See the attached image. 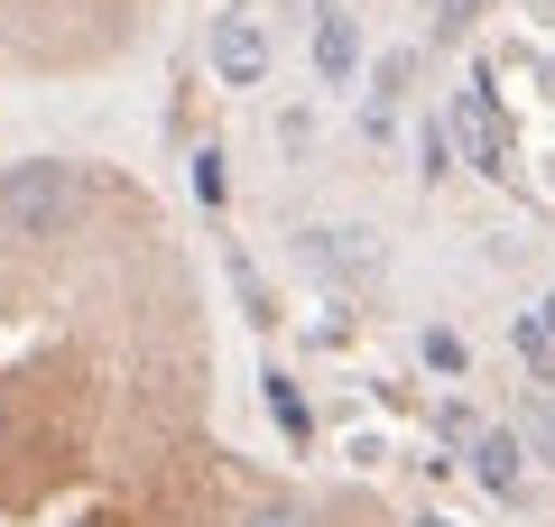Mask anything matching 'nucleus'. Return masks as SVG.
Returning a JSON list of instances; mask_svg holds the SVG:
<instances>
[{
	"mask_svg": "<svg viewBox=\"0 0 555 527\" xmlns=\"http://www.w3.org/2000/svg\"><path fill=\"white\" fill-rule=\"evenodd\" d=\"M214 56H222V75H232V83H250V75H259V38H250V28H241V20H222Z\"/></svg>",
	"mask_w": 555,
	"mask_h": 527,
	"instance_id": "nucleus-1",
	"label": "nucleus"
},
{
	"mask_svg": "<svg viewBox=\"0 0 555 527\" xmlns=\"http://www.w3.org/2000/svg\"><path fill=\"white\" fill-rule=\"evenodd\" d=\"M315 47H324V75H343V65H352V28H343V20H324Z\"/></svg>",
	"mask_w": 555,
	"mask_h": 527,
	"instance_id": "nucleus-4",
	"label": "nucleus"
},
{
	"mask_svg": "<svg viewBox=\"0 0 555 527\" xmlns=\"http://www.w3.org/2000/svg\"><path fill=\"white\" fill-rule=\"evenodd\" d=\"M481 481H491V490H518V435H481Z\"/></svg>",
	"mask_w": 555,
	"mask_h": 527,
	"instance_id": "nucleus-2",
	"label": "nucleus"
},
{
	"mask_svg": "<svg viewBox=\"0 0 555 527\" xmlns=\"http://www.w3.org/2000/svg\"><path fill=\"white\" fill-rule=\"evenodd\" d=\"M241 527H315V518H306L297 500H250V509H241Z\"/></svg>",
	"mask_w": 555,
	"mask_h": 527,
	"instance_id": "nucleus-3",
	"label": "nucleus"
}]
</instances>
